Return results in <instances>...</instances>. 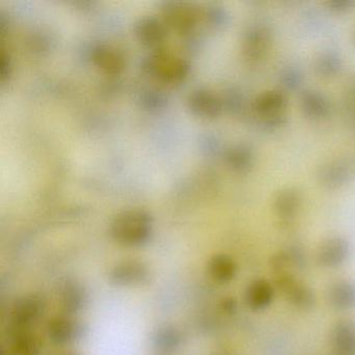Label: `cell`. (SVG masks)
I'll return each instance as SVG.
<instances>
[{"label": "cell", "instance_id": "cell-1", "mask_svg": "<svg viewBox=\"0 0 355 355\" xmlns=\"http://www.w3.org/2000/svg\"><path fill=\"white\" fill-rule=\"evenodd\" d=\"M151 222L142 211H125L116 218L112 234L120 244L126 246L143 245L150 236Z\"/></svg>", "mask_w": 355, "mask_h": 355}, {"label": "cell", "instance_id": "cell-2", "mask_svg": "<svg viewBox=\"0 0 355 355\" xmlns=\"http://www.w3.org/2000/svg\"><path fill=\"white\" fill-rule=\"evenodd\" d=\"M149 271L140 261H124L116 266L112 271L111 278L118 286H139L148 280Z\"/></svg>", "mask_w": 355, "mask_h": 355}, {"label": "cell", "instance_id": "cell-3", "mask_svg": "<svg viewBox=\"0 0 355 355\" xmlns=\"http://www.w3.org/2000/svg\"><path fill=\"white\" fill-rule=\"evenodd\" d=\"M80 324L69 317H58L51 320L47 331L55 344L68 345L74 342L80 334Z\"/></svg>", "mask_w": 355, "mask_h": 355}, {"label": "cell", "instance_id": "cell-4", "mask_svg": "<svg viewBox=\"0 0 355 355\" xmlns=\"http://www.w3.org/2000/svg\"><path fill=\"white\" fill-rule=\"evenodd\" d=\"M348 252V244L344 239H329L320 247L318 261L324 267H336L347 259Z\"/></svg>", "mask_w": 355, "mask_h": 355}, {"label": "cell", "instance_id": "cell-5", "mask_svg": "<svg viewBox=\"0 0 355 355\" xmlns=\"http://www.w3.org/2000/svg\"><path fill=\"white\" fill-rule=\"evenodd\" d=\"M280 290L284 293L288 300L298 307L307 309L313 303V294L309 288H305L302 284L295 282L291 276H282L278 280Z\"/></svg>", "mask_w": 355, "mask_h": 355}, {"label": "cell", "instance_id": "cell-6", "mask_svg": "<svg viewBox=\"0 0 355 355\" xmlns=\"http://www.w3.org/2000/svg\"><path fill=\"white\" fill-rule=\"evenodd\" d=\"M332 347L338 355L355 353V324L349 321L336 324L332 332Z\"/></svg>", "mask_w": 355, "mask_h": 355}, {"label": "cell", "instance_id": "cell-7", "mask_svg": "<svg viewBox=\"0 0 355 355\" xmlns=\"http://www.w3.org/2000/svg\"><path fill=\"white\" fill-rule=\"evenodd\" d=\"M41 311H42V302L36 297L22 299L18 304H16L13 311L14 325L19 329H24L38 319Z\"/></svg>", "mask_w": 355, "mask_h": 355}, {"label": "cell", "instance_id": "cell-8", "mask_svg": "<svg viewBox=\"0 0 355 355\" xmlns=\"http://www.w3.org/2000/svg\"><path fill=\"white\" fill-rule=\"evenodd\" d=\"M246 302L254 309L267 307L273 299V288L266 280H255L247 288Z\"/></svg>", "mask_w": 355, "mask_h": 355}, {"label": "cell", "instance_id": "cell-9", "mask_svg": "<svg viewBox=\"0 0 355 355\" xmlns=\"http://www.w3.org/2000/svg\"><path fill=\"white\" fill-rule=\"evenodd\" d=\"M329 299L336 309H352L355 306L354 284L347 282H338L330 288Z\"/></svg>", "mask_w": 355, "mask_h": 355}, {"label": "cell", "instance_id": "cell-10", "mask_svg": "<svg viewBox=\"0 0 355 355\" xmlns=\"http://www.w3.org/2000/svg\"><path fill=\"white\" fill-rule=\"evenodd\" d=\"M209 271L211 277L218 282H228L234 277L236 265L227 255L219 254L209 261Z\"/></svg>", "mask_w": 355, "mask_h": 355}, {"label": "cell", "instance_id": "cell-11", "mask_svg": "<svg viewBox=\"0 0 355 355\" xmlns=\"http://www.w3.org/2000/svg\"><path fill=\"white\" fill-rule=\"evenodd\" d=\"M95 62L107 72H118L122 69L123 60L116 49L110 47H99L95 53Z\"/></svg>", "mask_w": 355, "mask_h": 355}, {"label": "cell", "instance_id": "cell-12", "mask_svg": "<svg viewBox=\"0 0 355 355\" xmlns=\"http://www.w3.org/2000/svg\"><path fill=\"white\" fill-rule=\"evenodd\" d=\"M184 68L186 67L182 61L170 57V55H161V57L155 58V69L164 78L174 80L178 76H184Z\"/></svg>", "mask_w": 355, "mask_h": 355}, {"label": "cell", "instance_id": "cell-13", "mask_svg": "<svg viewBox=\"0 0 355 355\" xmlns=\"http://www.w3.org/2000/svg\"><path fill=\"white\" fill-rule=\"evenodd\" d=\"M284 105V98L280 93L268 92L257 98L255 107L259 113L272 115L277 113Z\"/></svg>", "mask_w": 355, "mask_h": 355}, {"label": "cell", "instance_id": "cell-14", "mask_svg": "<svg viewBox=\"0 0 355 355\" xmlns=\"http://www.w3.org/2000/svg\"><path fill=\"white\" fill-rule=\"evenodd\" d=\"M13 355H38L39 346L32 334L20 332L12 345Z\"/></svg>", "mask_w": 355, "mask_h": 355}, {"label": "cell", "instance_id": "cell-15", "mask_svg": "<svg viewBox=\"0 0 355 355\" xmlns=\"http://www.w3.org/2000/svg\"><path fill=\"white\" fill-rule=\"evenodd\" d=\"M299 205V198L295 191L286 190L280 193L276 200V209L282 217L288 218L294 215Z\"/></svg>", "mask_w": 355, "mask_h": 355}, {"label": "cell", "instance_id": "cell-16", "mask_svg": "<svg viewBox=\"0 0 355 355\" xmlns=\"http://www.w3.org/2000/svg\"><path fill=\"white\" fill-rule=\"evenodd\" d=\"M193 107L198 110L199 114L214 116L219 112V103L217 99L209 93H197L193 98Z\"/></svg>", "mask_w": 355, "mask_h": 355}, {"label": "cell", "instance_id": "cell-17", "mask_svg": "<svg viewBox=\"0 0 355 355\" xmlns=\"http://www.w3.org/2000/svg\"><path fill=\"white\" fill-rule=\"evenodd\" d=\"M303 107L307 115L311 117H321L327 112V105L321 95L317 93H307L303 97Z\"/></svg>", "mask_w": 355, "mask_h": 355}, {"label": "cell", "instance_id": "cell-18", "mask_svg": "<svg viewBox=\"0 0 355 355\" xmlns=\"http://www.w3.org/2000/svg\"><path fill=\"white\" fill-rule=\"evenodd\" d=\"M67 292L64 293V303L66 306L72 311H78L83 305L84 301V294L80 288L76 286H67Z\"/></svg>", "mask_w": 355, "mask_h": 355}, {"label": "cell", "instance_id": "cell-19", "mask_svg": "<svg viewBox=\"0 0 355 355\" xmlns=\"http://www.w3.org/2000/svg\"><path fill=\"white\" fill-rule=\"evenodd\" d=\"M171 19L175 20V24H178V26L184 28L187 24H193L194 14H193L192 10L190 8H178V10H174L172 12Z\"/></svg>", "mask_w": 355, "mask_h": 355}, {"label": "cell", "instance_id": "cell-20", "mask_svg": "<svg viewBox=\"0 0 355 355\" xmlns=\"http://www.w3.org/2000/svg\"><path fill=\"white\" fill-rule=\"evenodd\" d=\"M230 159H232L234 166H236L239 169L240 168H247L251 162L250 153L246 151V149H236V153Z\"/></svg>", "mask_w": 355, "mask_h": 355}, {"label": "cell", "instance_id": "cell-21", "mask_svg": "<svg viewBox=\"0 0 355 355\" xmlns=\"http://www.w3.org/2000/svg\"><path fill=\"white\" fill-rule=\"evenodd\" d=\"M51 355H76V353L68 352V351H62V352L51 353Z\"/></svg>", "mask_w": 355, "mask_h": 355}]
</instances>
